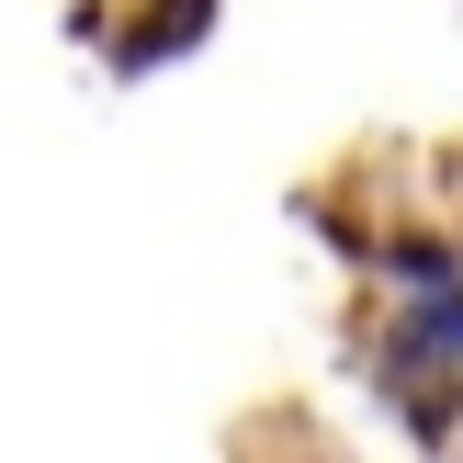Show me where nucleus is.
I'll list each match as a JSON object with an SVG mask.
<instances>
[{
	"label": "nucleus",
	"instance_id": "obj_1",
	"mask_svg": "<svg viewBox=\"0 0 463 463\" xmlns=\"http://www.w3.org/2000/svg\"><path fill=\"white\" fill-rule=\"evenodd\" d=\"M430 328H441L452 351H463V294H441V317H430Z\"/></svg>",
	"mask_w": 463,
	"mask_h": 463
}]
</instances>
